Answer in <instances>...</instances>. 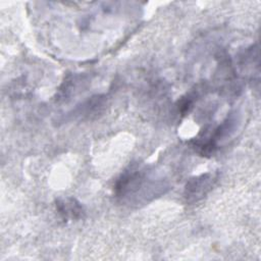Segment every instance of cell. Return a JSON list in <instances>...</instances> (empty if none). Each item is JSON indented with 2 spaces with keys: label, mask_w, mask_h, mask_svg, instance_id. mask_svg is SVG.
Masks as SVG:
<instances>
[{
  "label": "cell",
  "mask_w": 261,
  "mask_h": 261,
  "mask_svg": "<svg viewBox=\"0 0 261 261\" xmlns=\"http://www.w3.org/2000/svg\"><path fill=\"white\" fill-rule=\"evenodd\" d=\"M55 206L57 213L64 221L79 220L85 215L84 206L74 198L58 199Z\"/></svg>",
  "instance_id": "obj_2"
},
{
  "label": "cell",
  "mask_w": 261,
  "mask_h": 261,
  "mask_svg": "<svg viewBox=\"0 0 261 261\" xmlns=\"http://www.w3.org/2000/svg\"><path fill=\"white\" fill-rule=\"evenodd\" d=\"M215 176L212 173H204L191 178L185 188V198L189 203L201 200L212 189Z\"/></svg>",
  "instance_id": "obj_1"
}]
</instances>
